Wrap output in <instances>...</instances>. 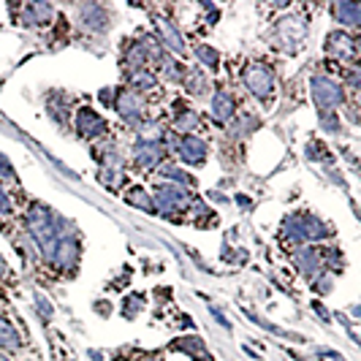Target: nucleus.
Wrapping results in <instances>:
<instances>
[{"mask_svg": "<svg viewBox=\"0 0 361 361\" xmlns=\"http://www.w3.org/2000/svg\"><path fill=\"white\" fill-rule=\"evenodd\" d=\"M310 96L315 100V106L321 109V114H334L345 100V93H342V84L334 81L326 74H318L310 79Z\"/></svg>", "mask_w": 361, "mask_h": 361, "instance_id": "nucleus-1", "label": "nucleus"}, {"mask_svg": "<svg viewBox=\"0 0 361 361\" xmlns=\"http://www.w3.org/2000/svg\"><path fill=\"white\" fill-rule=\"evenodd\" d=\"M190 201L193 199H190V190L188 188L166 182V185H158V190L152 196V206L161 215H177V212H185L190 206Z\"/></svg>", "mask_w": 361, "mask_h": 361, "instance_id": "nucleus-2", "label": "nucleus"}, {"mask_svg": "<svg viewBox=\"0 0 361 361\" xmlns=\"http://www.w3.org/2000/svg\"><path fill=\"white\" fill-rule=\"evenodd\" d=\"M242 81H244V87H247L256 98L266 100L275 93V77H272V71H269L263 63H250V65H244Z\"/></svg>", "mask_w": 361, "mask_h": 361, "instance_id": "nucleus-3", "label": "nucleus"}, {"mask_svg": "<svg viewBox=\"0 0 361 361\" xmlns=\"http://www.w3.org/2000/svg\"><path fill=\"white\" fill-rule=\"evenodd\" d=\"M114 109H117L122 120L131 122V125H136L147 117V106H144V100L136 90H120L117 98H114Z\"/></svg>", "mask_w": 361, "mask_h": 361, "instance_id": "nucleus-4", "label": "nucleus"}, {"mask_svg": "<svg viewBox=\"0 0 361 361\" xmlns=\"http://www.w3.org/2000/svg\"><path fill=\"white\" fill-rule=\"evenodd\" d=\"M307 27H304V20L299 17H288V20L277 22V30H275V39L280 41V46L285 52H296L299 49L301 39H304Z\"/></svg>", "mask_w": 361, "mask_h": 361, "instance_id": "nucleus-5", "label": "nucleus"}, {"mask_svg": "<svg viewBox=\"0 0 361 361\" xmlns=\"http://www.w3.org/2000/svg\"><path fill=\"white\" fill-rule=\"evenodd\" d=\"M323 49H326V55L334 58V60H350V58H356V41L350 39L345 30H332V33L326 36Z\"/></svg>", "mask_w": 361, "mask_h": 361, "instance_id": "nucleus-6", "label": "nucleus"}, {"mask_svg": "<svg viewBox=\"0 0 361 361\" xmlns=\"http://www.w3.org/2000/svg\"><path fill=\"white\" fill-rule=\"evenodd\" d=\"M77 131H79L81 139H100L109 131V125H106V120L100 117L98 112L81 106L79 112H77Z\"/></svg>", "mask_w": 361, "mask_h": 361, "instance_id": "nucleus-7", "label": "nucleus"}, {"mask_svg": "<svg viewBox=\"0 0 361 361\" xmlns=\"http://www.w3.org/2000/svg\"><path fill=\"white\" fill-rule=\"evenodd\" d=\"M163 155H166V147L155 139H141L133 147V161L139 169H155L163 161Z\"/></svg>", "mask_w": 361, "mask_h": 361, "instance_id": "nucleus-8", "label": "nucleus"}, {"mask_svg": "<svg viewBox=\"0 0 361 361\" xmlns=\"http://www.w3.org/2000/svg\"><path fill=\"white\" fill-rule=\"evenodd\" d=\"M294 266L299 269L304 277H315L318 272H323V253H318L310 244H301L294 253Z\"/></svg>", "mask_w": 361, "mask_h": 361, "instance_id": "nucleus-9", "label": "nucleus"}, {"mask_svg": "<svg viewBox=\"0 0 361 361\" xmlns=\"http://www.w3.org/2000/svg\"><path fill=\"white\" fill-rule=\"evenodd\" d=\"M177 152H180V161L188 163V166H201L206 161V144L199 139V136H182L180 144H177Z\"/></svg>", "mask_w": 361, "mask_h": 361, "instance_id": "nucleus-10", "label": "nucleus"}, {"mask_svg": "<svg viewBox=\"0 0 361 361\" xmlns=\"http://www.w3.org/2000/svg\"><path fill=\"white\" fill-rule=\"evenodd\" d=\"M52 14H55V8L49 3H30L22 8V25L25 27H44L52 22Z\"/></svg>", "mask_w": 361, "mask_h": 361, "instance_id": "nucleus-11", "label": "nucleus"}, {"mask_svg": "<svg viewBox=\"0 0 361 361\" xmlns=\"http://www.w3.org/2000/svg\"><path fill=\"white\" fill-rule=\"evenodd\" d=\"M77 14H79V25L87 30H109V25H112L109 14L100 6H79Z\"/></svg>", "mask_w": 361, "mask_h": 361, "instance_id": "nucleus-12", "label": "nucleus"}, {"mask_svg": "<svg viewBox=\"0 0 361 361\" xmlns=\"http://www.w3.org/2000/svg\"><path fill=\"white\" fill-rule=\"evenodd\" d=\"M237 103H234V96L228 93V90H218L215 96H212V103H209V109H212V117L218 122H231L234 120V109Z\"/></svg>", "mask_w": 361, "mask_h": 361, "instance_id": "nucleus-13", "label": "nucleus"}, {"mask_svg": "<svg viewBox=\"0 0 361 361\" xmlns=\"http://www.w3.org/2000/svg\"><path fill=\"white\" fill-rule=\"evenodd\" d=\"M201 117L196 109L185 106V103H177V120H174V131L182 133V136H193V131H199Z\"/></svg>", "mask_w": 361, "mask_h": 361, "instance_id": "nucleus-14", "label": "nucleus"}, {"mask_svg": "<svg viewBox=\"0 0 361 361\" xmlns=\"http://www.w3.org/2000/svg\"><path fill=\"white\" fill-rule=\"evenodd\" d=\"M158 33H161V46L163 49H171L174 55H185V41H182L180 30L171 25L169 20H158Z\"/></svg>", "mask_w": 361, "mask_h": 361, "instance_id": "nucleus-15", "label": "nucleus"}, {"mask_svg": "<svg viewBox=\"0 0 361 361\" xmlns=\"http://www.w3.org/2000/svg\"><path fill=\"white\" fill-rule=\"evenodd\" d=\"M301 225H304V239L310 242H321L332 237V225H326L318 215H301Z\"/></svg>", "mask_w": 361, "mask_h": 361, "instance_id": "nucleus-16", "label": "nucleus"}, {"mask_svg": "<svg viewBox=\"0 0 361 361\" xmlns=\"http://www.w3.org/2000/svg\"><path fill=\"white\" fill-rule=\"evenodd\" d=\"M120 63L125 65L128 77H133V74H139V71H147V65H150V60L144 58V52L139 49V44H128Z\"/></svg>", "mask_w": 361, "mask_h": 361, "instance_id": "nucleus-17", "label": "nucleus"}, {"mask_svg": "<svg viewBox=\"0 0 361 361\" xmlns=\"http://www.w3.org/2000/svg\"><path fill=\"white\" fill-rule=\"evenodd\" d=\"M332 17L340 25H348V27H356L361 22V6L359 3H334L332 6Z\"/></svg>", "mask_w": 361, "mask_h": 361, "instance_id": "nucleus-18", "label": "nucleus"}, {"mask_svg": "<svg viewBox=\"0 0 361 361\" xmlns=\"http://www.w3.org/2000/svg\"><path fill=\"white\" fill-rule=\"evenodd\" d=\"M304 225H301V215H288L282 221V244H304Z\"/></svg>", "mask_w": 361, "mask_h": 361, "instance_id": "nucleus-19", "label": "nucleus"}, {"mask_svg": "<svg viewBox=\"0 0 361 361\" xmlns=\"http://www.w3.org/2000/svg\"><path fill=\"white\" fill-rule=\"evenodd\" d=\"M171 348H174V350H182V353H188L190 359H196V361H212L209 350L204 348V342H201L199 337H185V340L171 342Z\"/></svg>", "mask_w": 361, "mask_h": 361, "instance_id": "nucleus-20", "label": "nucleus"}, {"mask_svg": "<svg viewBox=\"0 0 361 361\" xmlns=\"http://www.w3.org/2000/svg\"><path fill=\"white\" fill-rule=\"evenodd\" d=\"M0 348H3V350H20L22 348L20 332L6 321L3 315H0Z\"/></svg>", "mask_w": 361, "mask_h": 361, "instance_id": "nucleus-21", "label": "nucleus"}, {"mask_svg": "<svg viewBox=\"0 0 361 361\" xmlns=\"http://www.w3.org/2000/svg\"><path fill=\"white\" fill-rule=\"evenodd\" d=\"M125 201H128L131 206L141 209V212H155V206H152V196H150L144 188H131V190L125 193Z\"/></svg>", "mask_w": 361, "mask_h": 361, "instance_id": "nucleus-22", "label": "nucleus"}, {"mask_svg": "<svg viewBox=\"0 0 361 361\" xmlns=\"http://www.w3.org/2000/svg\"><path fill=\"white\" fill-rule=\"evenodd\" d=\"M253 128H258V120H253V117L247 114V117H239V120L228 122V136H234V139H244V136H250V133H253Z\"/></svg>", "mask_w": 361, "mask_h": 361, "instance_id": "nucleus-23", "label": "nucleus"}, {"mask_svg": "<svg viewBox=\"0 0 361 361\" xmlns=\"http://www.w3.org/2000/svg\"><path fill=\"white\" fill-rule=\"evenodd\" d=\"M196 58H199L201 65H206L209 71H215V68L221 65V52L212 49V46H206V44H199V46H196Z\"/></svg>", "mask_w": 361, "mask_h": 361, "instance_id": "nucleus-24", "label": "nucleus"}, {"mask_svg": "<svg viewBox=\"0 0 361 361\" xmlns=\"http://www.w3.org/2000/svg\"><path fill=\"white\" fill-rule=\"evenodd\" d=\"M141 310H144V296H141V294H131V296L122 299V318L133 321Z\"/></svg>", "mask_w": 361, "mask_h": 361, "instance_id": "nucleus-25", "label": "nucleus"}, {"mask_svg": "<svg viewBox=\"0 0 361 361\" xmlns=\"http://www.w3.org/2000/svg\"><path fill=\"white\" fill-rule=\"evenodd\" d=\"M161 177L163 180H169L171 185H180V188H185V185H193V177H188V171H182V169H177V166H163L161 169Z\"/></svg>", "mask_w": 361, "mask_h": 361, "instance_id": "nucleus-26", "label": "nucleus"}, {"mask_svg": "<svg viewBox=\"0 0 361 361\" xmlns=\"http://www.w3.org/2000/svg\"><path fill=\"white\" fill-rule=\"evenodd\" d=\"M185 84H188V90H190L193 96H206V87H209V81L204 79L201 71H188V74H185Z\"/></svg>", "mask_w": 361, "mask_h": 361, "instance_id": "nucleus-27", "label": "nucleus"}, {"mask_svg": "<svg viewBox=\"0 0 361 361\" xmlns=\"http://www.w3.org/2000/svg\"><path fill=\"white\" fill-rule=\"evenodd\" d=\"M313 291H315L318 296L332 294V291H334V275H329V272H318V275L313 277Z\"/></svg>", "mask_w": 361, "mask_h": 361, "instance_id": "nucleus-28", "label": "nucleus"}, {"mask_svg": "<svg viewBox=\"0 0 361 361\" xmlns=\"http://www.w3.org/2000/svg\"><path fill=\"white\" fill-rule=\"evenodd\" d=\"M131 81H133V87H136V90H152V87H158V79H155L150 71H139V74H133Z\"/></svg>", "mask_w": 361, "mask_h": 361, "instance_id": "nucleus-29", "label": "nucleus"}, {"mask_svg": "<svg viewBox=\"0 0 361 361\" xmlns=\"http://www.w3.org/2000/svg\"><path fill=\"white\" fill-rule=\"evenodd\" d=\"M33 301H36V310H39L41 318H44V321H49V318H52V313H55V310H52V301L46 299L44 294H36Z\"/></svg>", "mask_w": 361, "mask_h": 361, "instance_id": "nucleus-30", "label": "nucleus"}, {"mask_svg": "<svg viewBox=\"0 0 361 361\" xmlns=\"http://www.w3.org/2000/svg\"><path fill=\"white\" fill-rule=\"evenodd\" d=\"M318 120H321V125L326 128V133H337V131H340V120H337V112H334V114H321Z\"/></svg>", "mask_w": 361, "mask_h": 361, "instance_id": "nucleus-31", "label": "nucleus"}, {"mask_svg": "<svg viewBox=\"0 0 361 361\" xmlns=\"http://www.w3.org/2000/svg\"><path fill=\"white\" fill-rule=\"evenodd\" d=\"M3 180H14V166H11L8 158L0 152V182Z\"/></svg>", "mask_w": 361, "mask_h": 361, "instance_id": "nucleus-32", "label": "nucleus"}, {"mask_svg": "<svg viewBox=\"0 0 361 361\" xmlns=\"http://www.w3.org/2000/svg\"><path fill=\"white\" fill-rule=\"evenodd\" d=\"M11 209H14V204H11L8 193H6V188H3V182H0V212H3V215H8Z\"/></svg>", "mask_w": 361, "mask_h": 361, "instance_id": "nucleus-33", "label": "nucleus"}, {"mask_svg": "<svg viewBox=\"0 0 361 361\" xmlns=\"http://www.w3.org/2000/svg\"><path fill=\"white\" fill-rule=\"evenodd\" d=\"M93 310H96V315H100V318H109V315H112V304H109L106 299L96 301V307H93Z\"/></svg>", "mask_w": 361, "mask_h": 361, "instance_id": "nucleus-34", "label": "nucleus"}, {"mask_svg": "<svg viewBox=\"0 0 361 361\" xmlns=\"http://www.w3.org/2000/svg\"><path fill=\"white\" fill-rule=\"evenodd\" d=\"M98 98L106 103V106H114V98H117V93H112V90H100Z\"/></svg>", "mask_w": 361, "mask_h": 361, "instance_id": "nucleus-35", "label": "nucleus"}, {"mask_svg": "<svg viewBox=\"0 0 361 361\" xmlns=\"http://www.w3.org/2000/svg\"><path fill=\"white\" fill-rule=\"evenodd\" d=\"M313 307H315V313H318V315H321L323 321H329V313H326V307H323V304H318V301H315V304H313Z\"/></svg>", "mask_w": 361, "mask_h": 361, "instance_id": "nucleus-36", "label": "nucleus"}, {"mask_svg": "<svg viewBox=\"0 0 361 361\" xmlns=\"http://www.w3.org/2000/svg\"><path fill=\"white\" fill-rule=\"evenodd\" d=\"M6 269H8V266H6V261H3V256H0V275H6Z\"/></svg>", "mask_w": 361, "mask_h": 361, "instance_id": "nucleus-37", "label": "nucleus"}, {"mask_svg": "<svg viewBox=\"0 0 361 361\" xmlns=\"http://www.w3.org/2000/svg\"><path fill=\"white\" fill-rule=\"evenodd\" d=\"M0 361H8V359H6V356H0Z\"/></svg>", "mask_w": 361, "mask_h": 361, "instance_id": "nucleus-38", "label": "nucleus"}]
</instances>
